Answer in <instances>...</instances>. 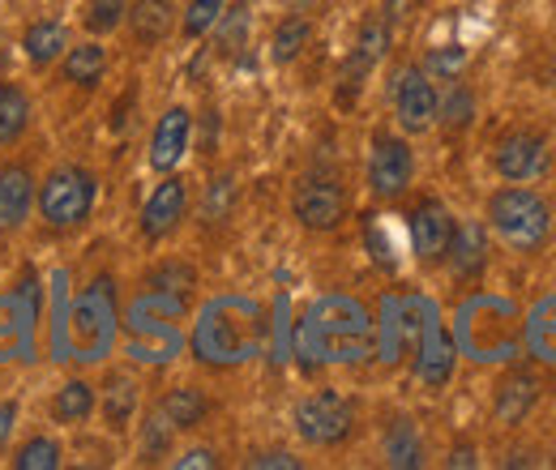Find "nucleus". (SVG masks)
I'll use <instances>...</instances> for the list:
<instances>
[{"mask_svg": "<svg viewBox=\"0 0 556 470\" xmlns=\"http://www.w3.org/2000/svg\"><path fill=\"white\" fill-rule=\"evenodd\" d=\"M308 35H313V22H308V17H300V13H295V17H282L275 30V43H270L278 65H291V61L304 52Z\"/></svg>", "mask_w": 556, "mask_h": 470, "instance_id": "obj_26", "label": "nucleus"}, {"mask_svg": "<svg viewBox=\"0 0 556 470\" xmlns=\"http://www.w3.org/2000/svg\"><path fill=\"white\" fill-rule=\"evenodd\" d=\"M372 346L368 308L351 295H326L300 321V355L308 364H355Z\"/></svg>", "mask_w": 556, "mask_h": 470, "instance_id": "obj_2", "label": "nucleus"}, {"mask_svg": "<svg viewBox=\"0 0 556 470\" xmlns=\"http://www.w3.org/2000/svg\"><path fill=\"white\" fill-rule=\"evenodd\" d=\"M94 198H99V180L94 172L86 167H56L43 176V185L35 189V205H39V218L52 227V231H73L90 218L94 209Z\"/></svg>", "mask_w": 556, "mask_h": 470, "instance_id": "obj_4", "label": "nucleus"}, {"mask_svg": "<svg viewBox=\"0 0 556 470\" xmlns=\"http://www.w3.org/2000/svg\"><path fill=\"white\" fill-rule=\"evenodd\" d=\"M386 43H390V22H386V17H368L364 30H359V43H355V52H351V61H348V73H343L348 94L355 86H364V77L381 65Z\"/></svg>", "mask_w": 556, "mask_h": 470, "instance_id": "obj_17", "label": "nucleus"}, {"mask_svg": "<svg viewBox=\"0 0 556 470\" xmlns=\"http://www.w3.org/2000/svg\"><path fill=\"white\" fill-rule=\"evenodd\" d=\"M90 410H94V385L90 381H65L56 390V398H52V419L70 423V428L73 423H86Z\"/></svg>", "mask_w": 556, "mask_h": 470, "instance_id": "obj_24", "label": "nucleus"}, {"mask_svg": "<svg viewBox=\"0 0 556 470\" xmlns=\"http://www.w3.org/2000/svg\"><path fill=\"white\" fill-rule=\"evenodd\" d=\"M159 410H163V419H167L172 428H180V432H185V428H198V423L206 419L210 403L198 385H176V390L159 403Z\"/></svg>", "mask_w": 556, "mask_h": 470, "instance_id": "obj_21", "label": "nucleus"}, {"mask_svg": "<svg viewBox=\"0 0 556 470\" xmlns=\"http://www.w3.org/2000/svg\"><path fill=\"white\" fill-rule=\"evenodd\" d=\"M125 13H129V0H90L86 4V26L94 35H108V30H116L125 22Z\"/></svg>", "mask_w": 556, "mask_h": 470, "instance_id": "obj_33", "label": "nucleus"}, {"mask_svg": "<svg viewBox=\"0 0 556 470\" xmlns=\"http://www.w3.org/2000/svg\"><path fill=\"white\" fill-rule=\"evenodd\" d=\"M129 26H134V39L146 43V48H154V43H163L167 35H172V26H176V4L172 0H138V4H129Z\"/></svg>", "mask_w": 556, "mask_h": 470, "instance_id": "obj_19", "label": "nucleus"}, {"mask_svg": "<svg viewBox=\"0 0 556 470\" xmlns=\"http://www.w3.org/2000/svg\"><path fill=\"white\" fill-rule=\"evenodd\" d=\"M540 398V381L531 377V372H509L501 385H496V398H492V415H496V423H505V428H514V423H522L527 415H531V406Z\"/></svg>", "mask_w": 556, "mask_h": 470, "instance_id": "obj_16", "label": "nucleus"}, {"mask_svg": "<svg viewBox=\"0 0 556 470\" xmlns=\"http://www.w3.org/2000/svg\"><path fill=\"white\" fill-rule=\"evenodd\" d=\"M231 209H236V180H231V176H218V180H210L206 205H202L206 223H227V214H231Z\"/></svg>", "mask_w": 556, "mask_h": 470, "instance_id": "obj_31", "label": "nucleus"}, {"mask_svg": "<svg viewBox=\"0 0 556 470\" xmlns=\"http://www.w3.org/2000/svg\"><path fill=\"white\" fill-rule=\"evenodd\" d=\"M527 351L544 364H556V295L540 300L527 317Z\"/></svg>", "mask_w": 556, "mask_h": 470, "instance_id": "obj_20", "label": "nucleus"}, {"mask_svg": "<svg viewBox=\"0 0 556 470\" xmlns=\"http://www.w3.org/2000/svg\"><path fill=\"white\" fill-rule=\"evenodd\" d=\"M249 467H257V470H266V467H275V470H300V458H291V454L275 449V454H257V458H249Z\"/></svg>", "mask_w": 556, "mask_h": 470, "instance_id": "obj_36", "label": "nucleus"}, {"mask_svg": "<svg viewBox=\"0 0 556 470\" xmlns=\"http://www.w3.org/2000/svg\"><path fill=\"white\" fill-rule=\"evenodd\" d=\"M56 467H61V445L52 436H30L13 454V470H56Z\"/></svg>", "mask_w": 556, "mask_h": 470, "instance_id": "obj_27", "label": "nucleus"}, {"mask_svg": "<svg viewBox=\"0 0 556 470\" xmlns=\"http://www.w3.org/2000/svg\"><path fill=\"white\" fill-rule=\"evenodd\" d=\"M223 13H227V0H193L189 13H185V22H180V30H185L189 39H202L206 30L218 26Z\"/></svg>", "mask_w": 556, "mask_h": 470, "instance_id": "obj_30", "label": "nucleus"}, {"mask_svg": "<svg viewBox=\"0 0 556 470\" xmlns=\"http://www.w3.org/2000/svg\"><path fill=\"white\" fill-rule=\"evenodd\" d=\"M103 68H108V52H103V43H81V48H70V52L61 56V73H65V81L86 86V90L103 81Z\"/></svg>", "mask_w": 556, "mask_h": 470, "instance_id": "obj_22", "label": "nucleus"}, {"mask_svg": "<svg viewBox=\"0 0 556 470\" xmlns=\"http://www.w3.org/2000/svg\"><path fill=\"white\" fill-rule=\"evenodd\" d=\"M295 432L313 449H334L355 432V406L339 390H317L295 406Z\"/></svg>", "mask_w": 556, "mask_h": 470, "instance_id": "obj_5", "label": "nucleus"}, {"mask_svg": "<svg viewBox=\"0 0 556 470\" xmlns=\"http://www.w3.org/2000/svg\"><path fill=\"white\" fill-rule=\"evenodd\" d=\"M167 441H172V423H167L163 410H159V415H150V423H146V441H141L146 458H159V454L167 449Z\"/></svg>", "mask_w": 556, "mask_h": 470, "instance_id": "obj_35", "label": "nucleus"}, {"mask_svg": "<svg viewBox=\"0 0 556 470\" xmlns=\"http://www.w3.org/2000/svg\"><path fill=\"white\" fill-rule=\"evenodd\" d=\"M266 342V317L253 300L223 295L210 300L193 326V355L210 368H236L249 364Z\"/></svg>", "mask_w": 556, "mask_h": 470, "instance_id": "obj_1", "label": "nucleus"}, {"mask_svg": "<svg viewBox=\"0 0 556 470\" xmlns=\"http://www.w3.org/2000/svg\"><path fill=\"white\" fill-rule=\"evenodd\" d=\"M35 176L17 163L0 167V231H17L35 209Z\"/></svg>", "mask_w": 556, "mask_h": 470, "instance_id": "obj_13", "label": "nucleus"}, {"mask_svg": "<svg viewBox=\"0 0 556 470\" xmlns=\"http://www.w3.org/2000/svg\"><path fill=\"white\" fill-rule=\"evenodd\" d=\"M30 125V99L17 81H0V145H13Z\"/></svg>", "mask_w": 556, "mask_h": 470, "instance_id": "obj_23", "label": "nucleus"}, {"mask_svg": "<svg viewBox=\"0 0 556 470\" xmlns=\"http://www.w3.org/2000/svg\"><path fill=\"white\" fill-rule=\"evenodd\" d=\"M454 227H458L454 214L441 202L416 205V214H412V249H416V257L424 266H432V262L445 257V249H450V240H454Z\"/></svg>", "mask_w": 556, "mask_h": 470, "instance_id": "obj_11", "label": "nucleus"}, {"mask_svg": "<svg viewBox=\"0 0 556 470\" xmlns=\"http://www.w3.org/2000/svg\"><path fill=\"white\" fill-rule=\"evenodd\" d=\"M476 462H480V458H476V449H467V445L450 454V467H476Z\"/></svg>", "mask_w": 556, "mask_h": 470, "instance_id": "obj_39", "label": "nucleus"}, {"mask_svg": "<svg viewBox=\"0 0 556 470\" xmlns=\"http://www.w3.org/2000/svg\"><path fill=\"white\" fill-rule=\"evenodd\" d=\"M386 462L390 467H419L424 462V445H419L412 419H399L390 428V436H386Z\"/></svg>", "mask_w": 556, "mask_h": 470, "instance_id": "obj_25", "label": "nucleus"}, {"mask_svg": "<svg viewBox=\"0 0 556 470\" xmlns=\"http://www.w3.org/2000/svg\"><path fill=\"white\" fill-rule=\"evenodd\" d=\"M189 137H193V116L185 107H167L150 134V167L154 172H176L180 158L189 154Z\"/></svg>", "mask_w": 556, "mask_h": 470, "instance_id": "obj_12", "label": "nucleus"}, {"mask_svg": "<svg viewBox=\"0 0 556 470\" xmlns=\"http://www.w3.org/2000/svg\"><path fill=\"white\" fill-rule=\"evenodd\" d=\"M291 209L295 218L308 227V231H334L348 214V189H343V176L339 172H308L295 193H291Z\"/></svg>", "mask_w": 556, "mask_h": 470, "instance_id": "obj_6", "label": "nucleus"}, {"mask_svg": "<svg viewBox=\"0 0 556 470\" xmlns=\"http://www.w3.org/2000/svg\"><path fill=\"white\" fill-rule=\"evenodd\" d=\"M471 116H476V99H471V90L454 86L445 99H437V120H441L445 129H467Z\"/></svg>", "mask_w": 556, "mask_h": 470, "instance_id": "obj_28", "label": "nucleus"}, {"mask_svg": "<svg viewBox=\"0 0 556 470\" xmlns=\"http://www.w3.org/2000/svg\"><path fill=\"white\" fill-rule=\"evenodd\" d=\"M185 209H189V185H185L180 176L167 172V180L154 185V193H150L146 205H141V236H146V240H163V236H172V231L180 227Z\"/></svg>", "mask_w": 556, "mask_h": 470, "instance_id": "obj_10", "label": "nucleus"}, {"mask_svg": "<svg viewBox=\"0 0 556 470\" xmlns=\"http://www.w3.org/2000/svg\"><path fill=\"white\" fill-rule=\"evenodd\" d=\"M424 313H428V321H424V338H419V381L437 390L454 372V342L432 321V308H424Z\"/></svg>", "mask_w": 556, "mask_h": 470, "instance_id": "obj_15", "label": "nucleus"}, {"mask_svg": "<svg viewBox=\"0 0 556 470\" xmlns=\"http://www.w3.org/2000/svg\"><path fill=\"white\" fill-rule=\"evenodd\" d=\"M492 167L501 180L509 185H527V180H540L548 172V141L531 129H514L496 141L492 150Z\"/></svg>", "mask_w": 556, "mask_h": 470, "instance_id": "obj_8", "label": "nucleus"}, {"mask_svg": "<svg viewBox=\"0 0 556 470\" xmlns=\"http://www.w3.org/2000/svg\"><path fill=\"white\" fill-rule=\"evenodd\" d=\"M134 410H138V385L129 377H116L108 385V423L112 428H125L134 419Z\"/></svg>", "mask_w": 556, "mask_h": 470, "instance_id": "obj_29", "label": "nucleus"}, {"mask_svg": "<svg viewBox=\"0 0 556 470\" xmlns=\"http://www.w3.org/2000/svg\"><path fill=\"white\" fill-rule=\"evenodd\" d=\"M13 423H17V403H0V445L9 441Z\"/></svg>", "mask_w": 556, "mask_h": 470, "instance_id": "obj_38", "label": "nucleus"}, {"mask_svg": "<svg viewBox=\"0 0 556 470\" xmlns=\"http://www.w3.org/2000/svg\"><path fill=\"white\" fill-rule=\"evenodd\" d=\"M412 176H416L412 145L394 134L372 137V150H368V189H372V198H381V202L403 198L407 185H412Z\"/></svg>", "mask_w": 556, "mask_h": 470, "instance_id": "obj_7", "label": "nucleus"}, {"mask_svg": "<svg viewBox=\"0 0 556 470\" xmlns=\"http://www.w3.org/2000/svg\"><path fill=\"white\" fill-rule=\"evenodd\" d=\"M176 467L189 470V467H218V458H214V449H189L185 458H176Z\"/></svg>", "mask_w": 556, "mask_h": 470, "instance_id": "obj_37", "label": "nucleus"}, {"mask_svg": "<svg viewBox=\"0 0 556 470\" xmlns=\"http://www.w3.org/2000/svg\"><path fill=\"white\" fill-rule=\"evenodd\" d=\"M394 116L403 134H428L437 125V86L424 68H403L394 81Z\"/></svg>", "mask_w": 556, "mask_h": 470, "instance_id": "obj_9", "label": "nucleus"}, {"mask_svg": "<svg viewBox=\"0 0 556 470\" xmlns=\"http://www.w3.org/2000/svg\"><path fill=\"white\" fill-rule=\"evenodd\" d=\"M463 65H467V48H458V43H445V48H437V52H428V77H458L463 73Z\"/></svg>", "mask_w": 556, "mask_h": 470, "instance_id": "obj_34", "label": "nucleus"}, {"mask_svg": "<svg viewBox=\"0 0 556 470\" xmlns=\"http://www.w3.org/2000/svg\"><path fill=\"white\" fill-rule=\"evenodd\" d=\"M22 52H26V61L35 68L56 65V61L70 52V30H65V22H52V17L30 22L26 35H22Z\"/></svg>", "mask_w": 556, "mask_h": 470, "instance_id": "obj_18", "label": "nucleus"}, {"mask_svg": "<svg viewBox=\"0 0 556 470\" xmlns=\"http://www.w3.org/2000/svg\"><path fill=\"white\" fill-rule=\"evenodd\" d=\"M488 227L514 253H535L553 231V209L531 189H501L488 198Z\"/></svg>", "mask_w": 556, "mask_h": 470, "instance_id": "obj_3", "label": "nucleus"}, {"mask_svg": "<svg viewBox=\"0 0 556 470\" xmlns=\"http://www.w3.org/2000/svg\"><path fill=\"white\" fill-rule=\"evenodd\" d=\"M553 77H556V61H553Z\"/></svg>", "mask_w": 556, "mask_h": 470, "instance_id": "obj_40", "label": "nucleus"}, {"mask_svg": "<svg viewBox=\"0 0 556 470\" xmlns=\"http://www.w3.org/2000/svg\"><path fill=\"white\" fill-rule=\"evenodd\" d=\"M445 262H450V269H454L458 282L480 278L488 266L484 227H480V223H463V227H454V240H450V249H445Z\"/></svg>", "mask_w": 556, "mask_h": 470, "instance_id": "obj_14", "label": "nucleus"}, {"mask_svg": "<svg viewBox=\"0 0 556 470\" xmlns=\"http://www.w3.org/2000/svg\"><path fill=\"white\" fill-rule=\"evenodd\" d=\"M193 269L185 266V262H167V266H159L150 274V291H167V295H189L193 291Z\"/></svg>", "mask_w": 556, "mask_h": 470, "instance_id": "obj_32", "label": "nucleus"}]
</instances>
